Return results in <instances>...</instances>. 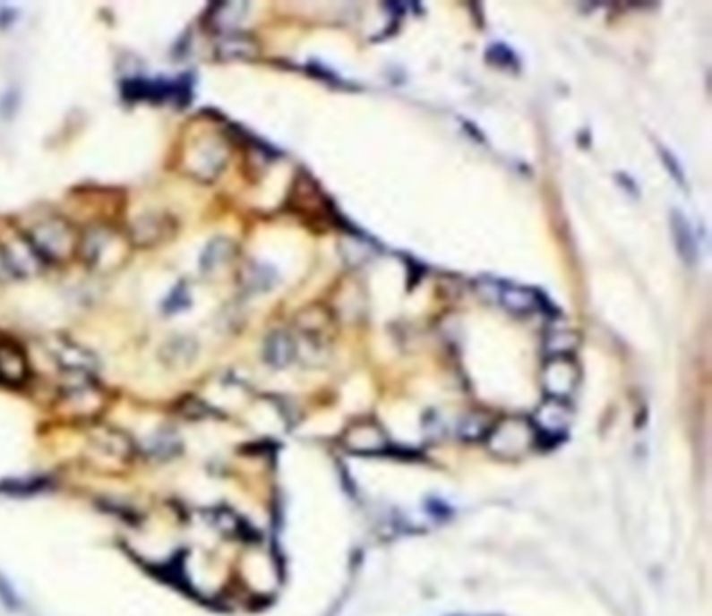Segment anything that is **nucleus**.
Here are the masks:
<instances>
[{"label":"nucleus","instance_id":"f257e3e1","mask_svg":"<svg viewBox=\"0 0 712 616\" xmlns=\"http://www.w3.org/2000/svg\"><path fill=\"white\" fill-rule=\"evenodd\" d=\"M38 261L59 263L78 251L80 238L67 219L48 218L31 226L23 238Z\"/></svg>","mask_w":712,"mask_h":616},{"label":"nucleus","instance_id":"f03ea898","mask_svg":"<svg viewBox=\"0 0 712 616\" xmlns=\"http://www.w3.org/2000/svg\"><path fill=\"white\" fill-rule=\"evenodd\" d=\"M491 454L514 460L525 456L537 445V431L527 418H506L493 424V429L485 439Z\"/></svg>","mask_w":712,"mask_h":616},{"label":"nucleus","instance_id":"7ed1b4c3","mask_svg":"<svg viewBox=\"0 0 712 616\" xmlns=\"http://www.w3.org/2000/svg\"><path fill=\"white\" fill-rule=\"evenodd\" d=\"M226 149L224 142L219 141L218 136H199L197 141H193L186 144L184 150V169L186 174L194 175L199 180H213L216 175L222 172L224 163H226Z\"/></svg>","mask_w":712,"mask_h":616},{"label":"nucleus","instance_id":"20e7f679","mask_svg":"<svg viewBox=\"0 0 712 616\" xmlns=\"http://www.w3.org/2000/svg\"><path fill=\"white\" fill-rule=\"evenodd\" d=\"M78 253L90 268H107L109 260H113V263L119 261L117 255L122 253V241L109 226H92L81 235Z\"/></svg>","mask_w":712,"mask_h":616},{"label":"nucleus","instance_id":"39448f33","mask_svg":"<svg viewBox=\"0 0 712 616\" xmlns=\"http://www.w3.org/2000/svg\"><path fill=\"white\" fill-rule=\"evenodd\" d=\"M531 423L535 431H537V445L544 441L558 443L566 435V431H569L572 423V407L564 399L547 398L537 407Z\"/></svg>","mask_w":712,"mask_h":616},{"label":"nucleus","instance_id":"423d86ee","mask_svg":"<svg viewBox=\"0 0 712 616\" xmlns=\"http://www.w3.org/2000/svg\"><path fill=\"white\" fill-rule=\"evenodd\" d=\"M579 385V366L572 357H550L544 368V389L547 398L564 399L575 393Z\"/></svg>","mask_w":712,"mask_h":616},{"label":"nucleus","instance_id":"0eeeda50","mask_svg":"<svg viewBox=\"0 0 712 616\" xmlns=\"http://www.w3.org/2000/svg\"><path fill=\"white\" fill-rule=\"evenodd\" d=\"M343 445L354 454L374 456L389 449V439L376 423L364 420V423L349 426L347 432L343 435Z\"/></svg>","mask_w":712,"mask_h":616},{"label":"nucleus","instance_id":"6e6552de","mask_svg":"<svg viewBox=\"0 0 712 616\" xmlns=\"http://www.w3.org/2000/svg\"><path fill=\"white\" fill-rule=\"evenodd\" d=\"M30 364L23 349L15 343H0V382L6 387H19L28 381Z\"/></svg>","mask_w":712,"mask_h":616},{"label":"nucleus","instance_id":"1a4fd4ad","mask_svg":"<svg viewBox=\"0 0 712 616\" xmlns=\"http://www.w3.org/2000/svg\"><path fill=\"white\" fill-rule=\"evenodd\" d=\"M53 357L67 374L92 376V372L99 366L97 357L90 351H86L84 347H80V345L72 341H56L53 347Z\"/></svg>","mask_w":712,"mask_h":616},{"label":"nucleus","instance_id":"9d476101","mask_svg":"<svg viewBox=\"0 0 712 616\" xmlns=\"http://www.w3.org/2000/svg\"><path fill=\"white\" fill-rule=\"evenodd\" d=\"M497 299L500 304L512 313H533L537 310H544V297L533 288L503 285L497 288Z\"/></svg>","mask_w":712,"mask_h":616},{"label":"nucleus","instance_id":"9b49d317","mask_svg":"<svg viewBox=\"0 0 712 616\" xmlns=\"http://www.w3.org/2000/svg\"><path fill=\"white\" fill-rule=\"evenodd\" d=\"M90 439L100 451L117 458V460H130L134 456V443H132V439L117 429L99 426V429H92Z\"/></svg>","mask_w":712,"mask_h":616},{"label":"nucleus","instance_id":"f8f14e48","mask_svg":"<svg viewBox=\"0 0 712 616\" xmlns=\"http://www.w3.org/2000/svg\"><path fill=\"white\" fill-rule=\"evenodd\" d=\"M671 232H673V243H675L679 257L691 266V263L698 260L696 235H694V230H691L688 218H685L683 213L677 210L671 211Z\"/></svg>","mask_w":712,"mask_h":616},{"label":"nucleus","instance_id":"ddd939ff","mask_svg":"<svg viewBox=\"0 0 712 616\" xmlns=\"http://www.w3.org/2000/svg\"><path fill=\"white\" fill-rule=\"evenodd\" d=\"M295 357V341L287 332L276 330L266 338L263 345V360L274 368H285Z\"/></svg>","mask_w":712,"mask_h":616},{"label":"nucleus","instance_id":"4468645a","mask_svg":"<svg viewBox=\"0 0 712 616\" xmlns=\"http://www.w3.org/2000/svg\"><path fill=\"white\" fill-rule=\"evenodd\" d=\"M194 355H197V343H194L191 337L172 338V341H167L161 349V360L172 368L191 366L194 362Z\"/></svg>","mask_w":712,"mask_h":616},{"label":"nucleus","instance_id":"2eb2a0df","mask_svg":"<svg viewBox=\"0 0 712 616\" xmlns=\"http://www.w3.org/2000/svg\"><path fill=\"white\" fill-rule=\"evenodd\" d=\"M493 424L495 420L487 412H470L459 420L458 435L464 441H485L491 429H493Z\"/></svg>","mask_w":712,"mask_h":616},{"label":"nucleus","instance_id":"dca6fc26","mask_svg":"<svg viewBox=\"0 0 712 616\" xmlns=\"http://www.w3.org/2000/svg\"><path fill=\"white\" fill-rule=\"evenodd\" d=\"M232 253H235V243H232L230 238L226 236L213 238V241L203 249V253H201V261H199L201 270L207 274L213 272V270L224 266L226 261H230Z\"/></svg>","mask_w":712,"mask_h":616},{"label":"nucleus","instance_id":"f3484780","mask_svg":"<svg viewBox=\"0 0 712 616\" xmlns=\"http://www.w3.org/2000/svg\"><path fill=\"white\" fill-rule=\"evenodd\" d=\"M247 11V4L244 3H216L207 11V23L211 25L213 30H230L238 23V19L244 15Z\"/></svg>","mask_w":712,"mask_h":616},{"label":"nucleus","instance_id":"a211bd4d","mask_svg":"<svg viewBox=\"0 0 712 616\" xmlns=\"http://www.w3.org/2000/svg\"><path fill=\"white\" fill-rule=\"evenodd\" d=\"M167 236V219H161L157 216H144L134 224V232H132V241L136 244H153L159 243Z\"/></svg>","mask_w":712,"mask_h":616},{"label":"nucleus","instance_id":"6ab92c4d","mask_svg":"<svg viewBox=\"0 0 712 616\" xmlns=\"http://www.w3.org/2000/svg\"><path fill=\"white\" fill-rule=\"evenodd\" d=\"M257 55V44L247 36H222L218 42V56L222 59H251Z\"/></svg>","mask_w":712,"mask_h":616},{"label":"nucleus","instance_id":"aec40b11","mask_svg":"<svg viewBox=\"0 0 712 616\" xmlns=\"http://www.w3.org/2000/svg\"><path fill=\"white\" fill-rule=\"evenodd\" d=\"M25 266L15 255V249H13L11 244L0 241V285H6V282L21 278Z\"/></svg>","mask_w":712,"mask_h":616},{"label":"nucleus","instance_id":"412c9836","mask_svg":"<svg viewBox=\"0 0 712 616\" xmlns=\"http://www.w3.org/2000/svg\"><path fill=\"white\" fill-rule=\"evenodd\" d=\"M579 337L570 330L552 332L545 341V349L550 357H572V351L577 349Z\"/></svg>","mask_w":712,"mask_h":616},{"label":"nucleus","instance_id":"4be33fe9","mask_svg":"<svg viewBox=\"0 0 712 616\" xmlns=\"http://www.w3.org/2000/svg\"><path fill=\"white\" fill-rule=\"evenodd\" d=\"M188 305H191V293H188V287L184 285V282H180L178 287L172 288L167 295V299L163 301V310H166L167 313L184 312Z\"/></svg>","mask_w":712,"mask_h":616},{"label":"nucleus","instance_id":"5701e85b","mask_svg":"<svg viewBox=\"0 0 712 616\" xmlns=\"http://www.w3.org/2000/svg\"><path fill=\"white\" fill-rule=\"evenodd\" d=\"M487 59L497 67H506V69H516V67H519L514 53L508 47H503V44H495V47H491L489 53H487Z\"/></svg>","mask_w":712,"mask_h":616},{"label":"nucleus","instance_id":"b1692460","mask_svg":"<svg viewBox=\"0 0 712 616\" xmlns=\"http://www.w3.org/2000/svg\"><path fill=\"white\" fill-rule=\"evenodd\" d=\"M44 485V481L40 479H31V481H21V483H4V485H0V492L4 493H11V495H28V493H34L38 492Z\"/></svg>","mask_w":712,"mask_h":616},{"label":"nucleus","instance_id":"393cba45","mask_svg":"<svg viewBox=\"0 0 712 616\" xmlns=\"http://www.w3.org/2000/svg\"><path fill=\"white\" fill-rule=\"evenodd\" d=\"M658 153H660V159H663V163L666 166V169H669V174L673 175V178H675L682 186H685L683 169H682V166H679V163H677L675 157H673V153H669V150L663 149V147L658 149Z\"/></svg>","mask_w":712,"mask_h":616},{"label":"nucleus","instance_id":"a878e982","mask_svg":"<svg viewBox=\"0 0 712 616\" xmlns=\"http://www.w3.org/2000/svg\"><path fill=\"white\" fill-rule=\"evenodd\" d=\"M0 600H4V604L11 606V608L19 606L15 592H13V587L4 579H0Z\"/></svg>","mask_w":712,"mask_h":616}]
</instances>
